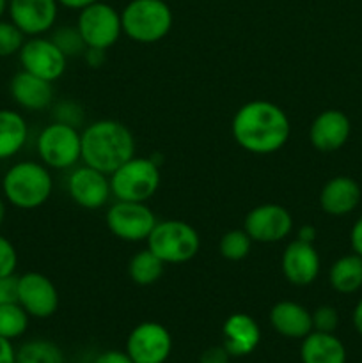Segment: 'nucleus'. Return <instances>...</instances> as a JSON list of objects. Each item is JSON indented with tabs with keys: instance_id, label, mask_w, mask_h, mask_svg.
Listing matches in <instances>:
<instances>
[{
	"instance_id": "nucleus-1",
	"label": "nucleus",
	"mask_w": 362,
	"mask_h": 363,
	"mask_svg": "<svg viewBox=\"0 0 362 363\" xmlns=\"http://www.w3.org/2000/svg\"><path fill=\"white\" fill-rule=\"evenodd\" d=\"M233 138L241 149L252 155H272L286 145L291 124L279 105L266 99L245 103L231 123Z\"/></svg>"
},
{
	"instance_id": "nucleus-2",
	"label": "nucleus",
	"mask_w": 362,
	"mask_h": 363,
	"mask_svg": "<svg viewBox=\"0 0 362 363\" xmlns=\"http://www.w3.org/2000/svg\"><path fill=\"white\" fill-rule=\"evenodd\" d=\"M135 156V138L123 123L102 119L82 131V162L110 176Z\"/></svg>"
},
{
	"instance_id": "nucleus-3",
	"label": "nucleus",
	"mask_w": 362,
	"mask_h": 363,
	"mask_svg": "<svg viewBox=\"0 0 362 363\" xmlns=\"http://www.w3.org/2000/svg\"><path fill=\"white\" fill-rule=\"evenodd\" d=\"M7 202L18 209H35L45 204L53 191L48 167L38 162H20L11 167L2 181Z\"/></svg>"
},
{
	"instance_id": "nucleus-4",
	"label": "nucleus",
	"mask_w": 362,
	"mask_h": 363,
	"mask_svg": "<svg viewBox=\"0 0 362 363\" xmlns=\"http://www.w3.org/2000/svg\"><path fill=\"white\" fill-rule=\"evenodd\" d=\"M172 11L165 0H130L121 11L123 32L135 43L151 45L172 28Z\"/></svg>"
},
{
	"instance_id": "nucleus-5",
	"label": "nucleus",
	"mask_w": 362,
	"mask_h": 363,
	"mask_svg": "<svg viewBox=\"0 0 362 363\" xmlns=\"http://www.w3.org/2000/svg\"><path fill=\"white\" fill-rule=\"evenodd\" d=\"M146 241L149 250L165 264H183L192 261L201 247L199 233L183 220L156 222Z\"/></svg>"
},
{
	"instance_id": "nucleus-6",
	"label": "nucleus",
	"mask_w": 362,
	"mask_h": 363,
	"mask_svg": "<svg viewBox=\"0 0 362 363\" xmlns=\"http://www.w3.org/2000/svg\"><path fill=\"white\" fill-rule=\"evenodd\" d=\"M158 163L153 158L133 156L110 174V191L117 201L148 202L160 186Z\"/></svg>"
},
{
	"instance_id": "nucleus-7",
	"label": "nucleus",
	"mask_w": 362,
	"mask_h": 363,
	"mask_svg": "<svg viewBox=\"0 0 362 363\" xmlns=\"http://www.w3.org/2000/svg\"><path fill=\"white\" fill-rule=\"evenodd\" d=\"M38 155L48 169H71L82 160V133L73 124L55 121L39 133Z\"/></svg>"
},
{
	"instance_id": "nucleus-8",
	"label": "nucleus",
	"mask_w": 362,
	"mask_h": 363,
	"mask_svg": "<svg viewBox=\"0 0 362 363\" xmlns=\"http://www.w3.org/2000/svg\"><path fill=\"white\" fill-rule=\"evenodd\" d=\"M77 28L87 48L109 50L123 34L121 13L110 4L98 0L80 11Z\"/></svg>"
},
{
	"instance_id": "nucleus-9",
	"label": "nucleus",
	"mask_w": 362,
	"mask_h": 363,
	"mask_svg": "<svg viewBox=\"0 0 362 363\" xmlns=\"http://www.w3.org/2000/svg\"><path fill=\"white\" fill-rule=\"evenodd\" d=\"M156 225V216L146 202L117 201L106 211V227L119 240L128 243L146 241Z\"/></svg>"
},
{
	"instance_id": "nucleus-10",
	"label": "nucleus",
	"mask_w": 362,
	"mask_h": 363,
	"mask_svg": "<svg viewBox=\"0 0 362 363\" xmlns=\"http://www.w3.org/2000/svg\"><path fill=\"white\" fill-rule=\"evenodd\" d=\"M172 351V337L160 323L135 326L126 340V353L133 363H165Z\"/></svg>"
},
{
	"instance_id": "nucleus-11",
	"label": "nucleus",
	"mask_w": 362,
	"mask_h": 363,
	"mask_svg": "<svg viewBox=\"0 0 362 363\" xmlns=\"http://www.w3.org/2000/svg\"><path fill=\"white\" fill-rule=\"evenodd\" d=\"M245 233L256 243H279L293 230V216L280 204H261L247 213Z\"/></svg>"
},
{
	"instance_id": "nucleus-12",
	"label": "nucleus",
	"mask_w": 362,
	"mask_h": 363,
	"mask_svg": "<svg viewBox=\"0 0 362 363\" xmlns=\"http://www.w3.org/2000/svg\"><path fill=\"white\" fill-rule=\"evenodd\" d=\"M18 55L23 71L48 82L59 80L67 66V57L60 52L59 46L52 39L41 35L25 41Z\"/></svg>"
},
{
	"instance_id": "nucleus-13",
	"label": "nucleus",
	"mask_w": 362,
	"mask_h": 363,
	"mask_svg": "<svg viewBox=\"0 0 362 363\" xmlns=\"http://www.w3.org/2000/svg\"><path fill=\"white\" fill-rule=\"evenodd\" d=\"M18 303L31 318H52L59 308V293L48 277L28 272L18 277Z\"/></svg>"
},
{
	"instance_id": "nucleus-14",
	"label": "nucleus",
	"mask_w": 362,
	"mask_h": 363,
	"mask_svg": "<svg viewBox=\"0 0 362 363\" xmlns=\"http://www.w3.org/2000/svg\"><path fill=\"white\" fill-rule=\"evenodd\" d=\"M67 194L71 201L84 209H99L109 202L110 179L92 167H77L67 177Z\"/></svg>"
},
{
	"instance_id": "nucleus-15",
	"label": "nucleus",
	"mask_w": 362,
	"mask_h": 363,
	"mask_svg": "<svg viewBox=\"0 0 362 363\" xmlns=\"http://www.w3.org/2000/svg\"><path fill=\"white\" fill-rule=\"evenodd\" d=\"M7 13L11 21L25 35H41L55 25L59 14L57 0H9Z\"/></svg>"
},
{
	"instance_id": "nucleus-16",
	"label": "nucleus",
	"mask_w": 362,
	"mask_h": 363,
	"mask_svg": "<svg viewBox=\"0 0 362 363\" xmlns=\"http://www.w3.org/2000/svg\"><path fill=\"white\" fill-rule=\"evenodd\" d=\"M280 269L291 286H311L319 275L322 261L314 245L307 241L295 240L284 248L280 259Z\"/></svg>"
},
{
	"instance_id": "nucleus-17",
	"label": "nucleus",
	"mask_w": 362,
	"mask_h": 363,
	"mask_svg": "<svg viewBox=\"0 0 362 363\" xmlns=\"http://www.w3.org/2000/svg\"><path fill=\"white\" fill-rule=\"evenodd\" d=\"M351 133V123L341 110L329 108L314 117L309 128V140L319 152H334L343 147Z\"/></svg>"
},
{
	"instance_id": "nucleus-18",
	"label": "nucleus",
	"mask_w": 362,
	"mask_h": 363,
	"mask_svg": "<svg viewBox=\"0 0 362 363\" xmlns=\"http://www.w3.org/2000/svg\"><path fill=\"white\" fill-rule=\"evenodd\" d=\"M362 190L350 176H336L323 184L319 191V208L330 216L350 215L361 204Z\"/></svg>"
},
{
	"instance_id": "nucleus-19",
	"label": "nucleus",
	"mask_w": 362,
	"mask_h": 363,
	"mask_svg": "<svg viewBox=\"0 0 362 363\" xmlns=\"http://www.w3.org/2000/svg\"><path fill=\"white\" fill-rule=\"evenodd\" d=\"M224 347L231 357H247L254 353L261 340V330L258 321L248 314H233L222 326Z\"/></svg>"
},
{
	"instance_id": "nucleus-20",
	"label": "nucleus",
	"mask_w": 362,
	"mask_h": 363,
	"mask_svg": "<svg viewBox=\"0 0 362 363\" xmlns=\"http://www.w3.org/2000/svg\"><path fill=\"white\" fill-rule=\"evenodd\" d=\"M11 96L14 101L25 110L39 112L52 105L53 101V87L52 82L43 80L28 71L21 69L11 80Z\"/></svg>"
},
{
	"instance_id": "nucleus-21",
	"label": "nucleus",
	"mask_w": 362,
	"mask_h": 363,
	"mask_svg": "<svg viewBox=\"0 0 362 363\" xmlns=\"http://www.w3.org/2000/svg\"><path fill=\"white\" fill-rule=\"evenodd\" d=\"M270 325L286 339H304L312 332V314L297 301H279L270 311Z\"/></svg>"
},
{
	"instance_id": "nucleus-22",
	"label": "nucleus",
	"mask_w": 362,
	"mask_h": 363,
	"mask_svg": "<svg viewBox=\"0 0 362 363\" xmlns=\"http://www.w3.org/2000/svg\"><path fill=\"white\" fill-rule=\"evenodd\" d=\"M302 363H346V347L334 333L312 330L300 344Z\"/></svg>"
},
{
	"instance_id": "nucleus-23",
	"label": "nucleus",
	"mask_w": 362,
	"mask_h": 363,
	"mask_svg": "<svg viewBox=\"0 0 362 363\" xmlns=\"http://www.w3.org/2000/svg\"><path fill=\"white\" fill-rule=\"evenodd\" d=\"M28 137L27 121L14 110H0V160L13 158Z\"/></svg>"
},
{
	"instance_id": "nucleus-24",
	"label": "nucleus",
	"mask_w": 362,
	"mask_h": 363,
	"mask_svg": "<svg viewBox=\"0 0 362 363\" xmlns=\"http://www.w3.org/2000/svg\"><path fill=\"white\" fill-rule=\"evenodd\" d=\"M329 282L336 293L353 294L362 287V257L348 254L334 261L329 272Z\"/></svg>"
},
{
	"instance_id": "nucleus-25",
	"label": "nucleus",
	"mask_w": 362,
	"mask_h": 363,
	"mask_svg": "<svg viewBox=\"0 0 362 363\" xmlns=\"http://www.w3.org/2000/svg\"><path fill=\"white\" fill-rule=\"evenodd\" d=\"M163 269H165V262L156 257L149 248L137 252L128 264L131 282L142 287L158 282L163 275Z\"/></svg>"
},
{
	"instance_id": "nucleus-26",
	"label": "nucleus",
	"mask_w": 362,
	"mask_h": 363,
	"mask_svg": "<svg viewBox=\"0 0 362 363\" xmlns=\"http://www.w3.org/2000/svg\"><path fill=\"white\" fill-rule=\"evenodd\" d=\"M14 363H64V354L52 340L34 339L18 347Z\"/></svg>"
},
{
	"instance_id": "nucleus-27",
	"label": "nucleus",
	"mask_w": 362,
	"mask_h": 363,
	"mask_svg": "<svg viewBox=\"0 0 362 363\" xmlns=\"http://www.w3.org/2000/svg\"><path fill=\"white\" fill-rule=\"evenodd\" d=\"M28 318L20 303L0 305V337L11 340L20 339L28 328Z\"/></svg>"
},
{
	"instance_id": "nucleus-28",
	"label": "nucleus",
	"mask_w": 362,
	"mask_h": 363,
	"mask_svg": "<svg viewBox=\"0 0 362 363\" xmlns=\"http://www.w3.org/2000/svg\"><path fill=\"white\" fill-rule=\"evenodd\" d=\"M254 241L251 240L245 229H233L220 238L219 252L227 261H241L251 254Z\"/></svg>"
},
{
	"instance_id": "nucleus-29",
	"label": "nucleus",
	"mask_w": 362,
	"mask_h": 363,
	"mask_svg": "<svg viewBox=\"0 0 362 363\" xmlns=\"http://www.w3.org/2000/svg\"><path fill=\"white\" fill-rule=\"evenodd\" d=\"M53 43L59 46L60 52L71 59V57H78L84 55L87 46H85L84 39H82L80 32H78L77 27H60L53 32L52 38Z\"/></svg>"
},
{
	"instance_id": "nucleus-30",
	"label": "nucleus",
	"mask_w": 362,
	"mask_h": 363,
	"mask_svg": "<svg viewBox=\"0 0 362 363\" xmlns=\"http://www.w3.org/2000/svg\"><path fill=\"white\" fill-rule=\"evenodd\" d=\"M25 43V34L13 21L0 20V57H11L20 53Z\"/></svg>"
},
{
	"instance_id": "nucleus-31",
	"label": "nucleus",
	"mask_w": 362,
	"mask_h": 363,
	"mask_svg": "<svg viewBox=\"0 0 362 363\" xmlns=\"http://www.w3.org/2000/svg\"><path fill=\"white\" fill-rule=\"evenodd\" d=\"M312 314V330L323 333H334L339 326V314L332 305H322Z\"/></svg>"
},
{
	"instance_id": "nucleus-32",
	"label": "nucleus",
	"mask_w": 362,
	"mask_h": 363,
	"mask_svg": "<svg viewBox=\"0 0 362 363\" xmlns=\"http://www.w3.org/2000/svg\"><path fill=\"white\" fill-rule=\"evenodd\" d=\"M18 266V254L7 238L0 236V277L14 275Z\"/></svg>"
},
{
	"instance_id": "nucleus-33",
	"label": "nucleus",
	"mask_w": 362,
	"mask_h": 363,
	"mask_svg": "<svg viewBox=\"0 0 362 363\" xmlns=\"http://www.w3.org/2000/svg\"><path fill=\"white\" fill-rule=\"evenodd\" d=\"M18 303V277H0V305Z\"/></svg>"
},
{
	"instance_id": "nucleus-34",
	"label": "nucleus",
	"mask_w": 362,
	"mask_h": 363,
	"mask_svg": "<svg viewBox=\"0 0 362 363\" xmlns=\"http://www.w3.org/2000/svg\"><path fill=\"white\" fill-rule=\"evenodd\" d=\"M231 354L227 353L226 347L224 346H215L209 347L202 353L201 357V363H229Z\"/></svg>"
},
{
	"instance_id": "nucleus-35",
	"label": "nucleus",
	"mask_w": 362,
	"mask_h": 363,
	"mask_svg": "<svg viewBox=\"0 0 362 363\" xmlns=\"http://www.w3.org/2000/svg\"><path fill=\"white\" fill-rule=\"evenodd\" d=\"M94 363H133V360L128 357L126 351L112 350V351H105V353L98 354Z\"/></svg>"
},
{
	"instance_id": "nucleus-36",
	"label": "nucleus",
	"mask_w": 362,
	"mask_h": 363,
	"mask_svg": "<svg viewBox=\"0 0 362 363\" xmlns=\"http://www.w3.org/2000/svg\"><path fill=\"white\" fill-rule=\"evenodd\" d=\"M350 245H351V250L362 257V216L353 223V227H351Z\"/></svg>"
},
{
	"instance_id": "nucleus-37",
	"label": "nucleus",
	"mask_w": 362,
	"mask_h": 363,
	"mask_svg": "<svg viewBox=\"0 0 362 363\" xmlns=\"http://www.w3.org/2000/svg\"><path fill=\"white\" fill-rule=\"evenodd\" d=\"M14 357H16V350L11 340L0 337V363H14Z\"/></svg>"
},
{
	"instance_id": "nucleus-38",
	"label": "nucleus",
	"mask_w": 362,
	"mask_h": 363,
	"mask_svg": "<svg viewBox=\"0 0 362 363\" xmlns=\"http://www.w3.org/2000/svg\"><path fill=\"white\" fill-rule=\"evenodd\" d=\"M85 60H87L89 66L92 67H99L105 60V50H94V48H87L84 53Z\"/></svg>"
},
{
	"instance_id": "nucleus-39",
	"label": "nucleus",
	"mask_w": 362,
	"mask_h": 363,
	"mask_svg": "<svg viewBox=\"0 0 362 363\" xmlns=\"http://www.w3.org/2000/svg\"><path fill=\"white\" fill-rule=\"evenodd\" d=\"M57 2H59V6L67 7V9L82 11V9H84V7L91 6V4L98 2V0H57Z\"/></svg>"
},
{
	"instance_id": "nucleus-40",
	"label": "nucleus",
	"mask_w": 362,
	"mask_h": 363,
	"mask_svg": "<svg viewBox=\"0 0 362 363\" xmlns=\"http://www.w3.org/2000/svg\"><path fill=\"white\" fill-rule=\"evenodd\" d=\"M316 236H318V233H316V227L302 225L300 229H298V238H297V240H302V241H307V243H312V241L316 240Z\"/></svg>"
},
{
	"instance_id": "nucleus-41",
	"label": "nucleus",
	"mask_w": 362,
	"mask_h": 363,
	"mask_svg": "<svg viewBox=\"0 0 362 363\" xmlns=\"http://www.w3.org/2000/svg\"><path fill=\"white\" fill-rule=\"evenodd\" d=\"M351 323H353L357 333H361V335H362V298L358 300V303L355 305L353 314H351Z\"/></svg>"
},
{
	"instance_id": "nucleus-42",
	"label": "nucleus",
	"mask_w": 362,
	"mask_h": 363,
	"mask_svg": "<svg viewBox=\"0 0 362 363\" xmlns=\"http://www.w3.org/2000/svg\"><path fill=\"white\" fill-rule=\"evenodd\" d=\"M4 218H6V204H4V201L0 199V225H2Z\"/></svg>"
},
{
	"instance_id": "nucleus-43",
	"label": "nucleus",
	"mask_w": 362,
	"mask_h": 363,
	"mask_svg": "<svg viewBox=\"0 0 362 363\" xmlns=\"http://www.w3.org/2000/svg\"><path fill=\"white\" fill-rule=\"evenodd\" d=\"M7 4H9V0H0V20H2L4 13L7 11Z\"/></svg>"
}]
</instances>
